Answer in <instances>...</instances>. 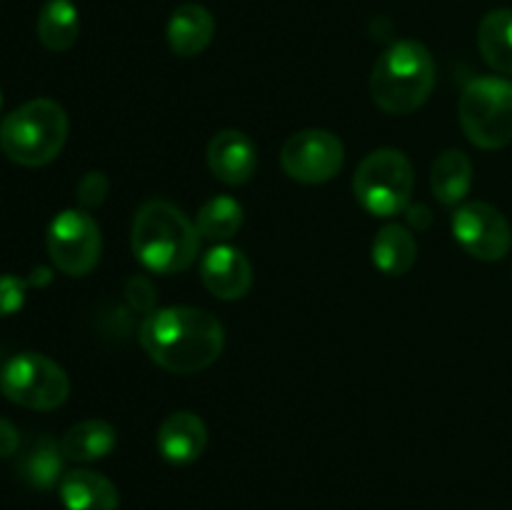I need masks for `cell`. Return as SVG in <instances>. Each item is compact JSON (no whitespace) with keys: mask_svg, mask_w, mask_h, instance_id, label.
<instances>
[{"mask_svg":"<svg viewBox=\"0 0 512 510\" xmlns=\"http://www.w3.org/2000/svg\"><path fill=\"white\" fill-rule=\"evenodd\" d=\"M20 448V433L13 423L0 418V458H8Z\"/></svg>","mask_w":512,"mask_h":510,"instance_id":"484cf974","label":"cell"},{"mask_svg":"<svg viewBox=\"0 0 512 510\" xmlns=\"http://www.w3.org/2000/svg\"><path fill=\"white\" fill-rule=\"evenodd\" d=\"M130 248H133L138 263L150 273H185L198 258V225L170 200H145L135 210L133 228H130Z\"/></svg>","mask_w":512,"mask_h":510,"instance_id":"7a4b0ae2","label":"cell"},{"mask_svg":"<svg viewBox=\"0 0 512 510\" xmlns=\"http://www.w3.org/2000/svg\"><path fill=\"white\" fill-rule=\"evenodd\" d=\"M243 205L238 203L230 195H215V198L205 200L198 210V218H195V225H198V233L208 240H218V243H225L233 235L240 233L243 228Z\"/></svg>","mask_w":512,"mask_h":510,"instance_id":"7402d4cb","label":"cell"},{"mask_svg":"<svg viewBox=\"0 0 512 510\" xmlns=\"http://www.w3.org/2000/svg\"><path fill=\"white\" fill-rule=\"evenodd\" d=\"M0 390L20 408L55 410L68 400L70 380L48 355L18 353L0 370Z\"/></svg>","mask_w":512,"mask_h":510,"instance_id":"52a82bcc","label":"cell"},{"mask_svg":"<svg viewBox=\"0 0 512 510\" xmlns=\"http://www.w3.org/2000/svg\"><path fill=\"white\" fill-rule=\"evenodd\" d=\"M108 178L100 170H90V173L83 175V180L78 183V203L83 205V210L98 208L100 203L108 195Z\"/></svg>","mask_w":512,"mask_h":510,"instance_id":"cb8c5ba5","label":"cell"},{"mask_svg":"<svg viewBox=\"0 0 512 510\" xmlns=\"http://www.w3.org/2000/svg\"><path fill=\"white\" fill-rule=\"evenodd\" d=\"M30 285H45L50 283V270L48 268H35L33 278H28Z\"/></svg>","mask_w":512,"mask_h":510,"instance_id":"4316f807","label":"cell"},{"mask_svg":"<svg viewBox=\"0 0 512 510\" xmlns=\"http://www.w3.org/2000/svg\"><path fill=\"white\" fill-rule=\"evenodd\" d=\"M453 238L460 248L473 258L495 263L503 260L512 248V228L503 213L495 205L473 200V203L458 205L450 220Z\"/></svg>","mask_w":512,"mask_h":510,"instance_id":"30bf717a","label":"cell"},{"mask_svg":"<svg viewBox=\"0 0 512 510\" xmlns=\"http://www.w3.org/2000/svg\"><path fill=\"white\" fill-rule=\"evenodd\" d=\"M155 445L168 463L190 465L205 453L208 428H205L200 415L190 413V410H175L160 423Z\"/></svg>","mask_w":512,"mask_h":510,"instance_id":"4fadbf2b","label":"cell"},{"mask_svg":"<svg viewBox=\"0 0 512 510\" xmlns=\"http://www.w3.org/2000/svg\"><path fill=\"white\" fill-rule=\"evenodd\" d=\"M345 148L338 135L323 128H308L290 135L280 150V165L288 178L305 185H323L343 170Z\"/></svg>","mask_w":512,"mask_h":510,"instance_id":"9c48e42d","label":"cell"},{"mask_svg":"<svg viewBox=\"0 0 512 510\" xmlns=\"http://www.w3.org/2000/svg\"><path fill=\"white\" fill-rule=\"evenodd\" d=\"M478 48L490 68L512 75V10H490L480 20Z\"/></svg>","mask_w":512,"mask_h":510,"instance_id":"d6986e66","label":"cell"},{"mask_svg":"<svg viewBox=\"0 0 512 510\" xmlns=\"http://www.w3.org/2000/svg\"><path fill=\"white\" fill-rule=\"evenodd\" d=\"M473 188V163L458 148H450L435 158L430 168V190L443 205H460Z\"/></svg>","mask_w":512,"mask_h":510,"instance_id":"e0dca14e","label":"cell"},{"mask_svg":"<svg viewBox=\"0 0 512 510\" xmlns=\"http://www.w3.org/2000/svg\"><path fill=\"white\" fill-rule=\"evenodd\" d=\"M373 265L385 275H405L415 265L418 258V240L405 225L388 223L378 230L373 240Z\"/></svg>","mask_w":512,"mask_h":510,"instance_id":"ac0fdd59","label":"cell"},{"mask_svg":"<svg viewBox=\"0 0 512 510\" xmlns=\"http://www.w3.org/2000/svg\"><path fill=\"white\" fill-rule=\"evenodd\" d=\"M0 108H3V95H0Z\"/></svg>","mask_w":512,"mask_h":510,"instance_id":"83f0119b","label":"cell"},{"mask_svg":"<svg viewBox=\"0 0 512 510\" xmlns=\"http://www.w3.org/2000/svg\"><path fill=\"white\" fill-rule=\"evenodd\" d=\"M28 285V280L18 278V275H0V318L18 313L23 308Z\"/></svg>","mask_w":512,"mask_h":510,"instance_id":"603a6c76","label":"cell"},{"mask_svg":"<svg viewBox=\"0 0 512 510\" xmlns=\"http://www.w3.org/2000/svg\"><path fill=\"white\" fill-rule=\"evenodd\" d=\"M438 70L430 50L418 40H398L373 65L370 95L388 115H410L428 103Z\"/></svg>","mask_w":512,"mask_h":510,"instance_id":"3957f363","label":"cell"},{"mask_svg":"<svg viewBox=\"0 0 512 510\" xmlns=\"http://www.w3.org/2000/svg\"><path fill=\"white\" fill-rule=\"evenodd\" d=\"M208 168L225 185L248 183L258 170V148L243 130H220L208 143Z\"/></svg>","mask_w":512,"mask_h":510,"instance_id":"7c38bea8","label":"cell"},{"mask_svg":"<svg viewBox=\"0 0 512 510\" xmlns=\"http://www.w3.org/2000/svg\"><path fill=\"white\" fill-rule=\"evenodd\" d=\"M413 185V163L403 150L395 148H380L365 155L353 175L355 200L375 218H393L408 210Z\"/></svg>","mask_w":512,"mask_h":510,"instance_id":"5b68a950","label":"cell"},{"mask_svg":"<svg viewBox=\"0 0 512 510\" xmlns=\"http://www.w3.org/2000/svg\"><path fill=\"white\" fill-rule=\"evenodd\" d=\"M168 45L180 58H195L203 53L215 35V18L198 3H185L173 10L168 20Z\"/></svg>","mask_w":512,"mask_h":510,"instance_id":"5bb4252c","label":"cell"},{"mask_svg":"<svg viewBox=\"0 0 512 510\" xmlns=\"http://www.w3.org/2000/svg\"><path fill=\"white\" fill-rule=\"evenodd\" d=\"M63 463L65 455L60 443H55L53 438L43 435V438H38L25 450V455L18 463V473L33 488L50 490L55 485H60V480H63Z\"/></svg>","mask_w":512,"mask_h":510,"instance_id":"ffe728a7","label":"cell"},{"mask_svg":"<svg viewBox=\"0 0 512 510\" xmlns=\"http://www.w3.org/2000/svg\"><path fill=\"white\" fill-rule=\"evenodd\" d=\"M463 133L483 150H500L512 143V83L498 75L473 78L463 88L458 105Z\"/></svg>","mask_w":512,"mask_h":510,"instance_id":"8992f818","label":"cell"},{"mask_svg":"<svg viewBox=\"0 0 512 510\" xmlns=\"http://www.w3.org/2000/svg\"><path fill=\"white\" fill-rule=\"evenodd\" d=\"M200 280L218 300H240L253 285V265L240 248L218 243L200 260Z\"/></svg>","mask_w":512,"mask_h":510,"instance_id":"8fae6325","label":"cell"},{"mask_svg":"<svg viewBox=\"0 0 512 510\" xmlns=\"http://www.w3.org/2000/svg\"><path fill=\"white\" fill-rule=\"evenodd\" d=\"M60 500L68 510H118L120 493L105 475L95 470H70L58 485Z\"/></svg>","mask_w":512,"mask_h":510,"instance_id":"9a60e30c","label":"cell"},{"mask_svg":"<svg viewBox=\"0 0 512 510\" xmlns=\"http://www.w3.org/2000/svg\"><path fill=\"white\" fill-rule=\"evenodd\" d=\"M118 445V433L108 420H80V423L70 425L65 435L60 438V448H63L65 460L73 463H93V460H103L105 455L113 453Z\"/></svg>","mask_w":512,"mask_h":510,"instance_id":"2e32d148","label":"cell"},{"mask_svg":"<svg viewBox=\"0 0 512 510\" xmlns=\"http://www.w3.org/2000/svg\"><path fill=\"white\" fill-rule=\"evenodd\" d=\"M125 295H128V303L133 305L135 310H140V313H153V305H155V290L153 285H150L148 278H140V275H135V278L128 280V285H125Z\"/></svg>","mask_w":512,"mask_h":510,"instance_id":"d4e9b609","label":"cell"},{"mask_svg":"<svg viewBox=\"0 0 512 510\" xmlns=\"http://www.w3.org/2000/svg\"><path fill=\"white\" fill-rule=\"evenodd\" d=\"M138 338L158 368L175 375H190L210 368L220 358L225 330L208 310L170 305L145 315Z\"/></svg>","mask_w":512,"mask_h":510,"instance_id":"6da1fadb","label":"cell"},{"mask_svg":"<svg viewBox=\"0 0 512 510\" xmlns=\"http://www.w3.org/2000/svg\"><path fill=\"white\" fill-rule=\"evenodd\" d=\"M80 35V15L73 0H48L38 15V38L53 53L75 45Z\"/></svg>","mask_w":512,"mask_h":510,"instance_id":"44dd1931","label":"cell"},{"mask_svg":"<svg viewBox=\"0 0 512 510\" xmlns=\"http://www.w3.org/2000/svg\"><path fill=\"white\" fill-rule=\"evenodd\" d=\"M68 140V115L50 98H35L0 123V150L13 163L40 168L53 163Z\"/></svg>","mask_w":512,"mask_h":510,"instance_id":"277c9868","label":"cell"},{"mask_svg":"<svg viewBox=\"0 0 512 510\" xmlns=\"http://www.w3.org/2000/svg\"><path fill=\"white\" fill-rule=\"evenodd\" d=\"M48 255L60 273L83 278L98 265L103 253V235L93 215L83 208H68L48 225Z\"/></svg>","mask_w":512,"mask_h":510,"instance_id":"ba28073f","label":"cell"}]
</instances>
